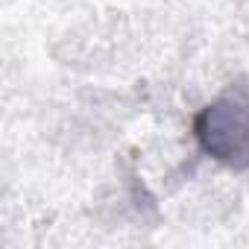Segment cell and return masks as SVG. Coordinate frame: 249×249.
I'll return each instance as SVG.
<instances>
[{
	"label": "cell",
	"mask_w": 249,
	"mask_h": 249,
	"mask_svg": "<svg viewBox=\"0 0 249 249\" xmlns=\"http://www.w3.org/2000/svg\"><path fill=\"white\" fill-rule=\"evenodd\" d=\"M199 150L229 170H249V88L234 85L194 117Z\"/></svg>",
	"instance_id": "1"
}]
</instances>
